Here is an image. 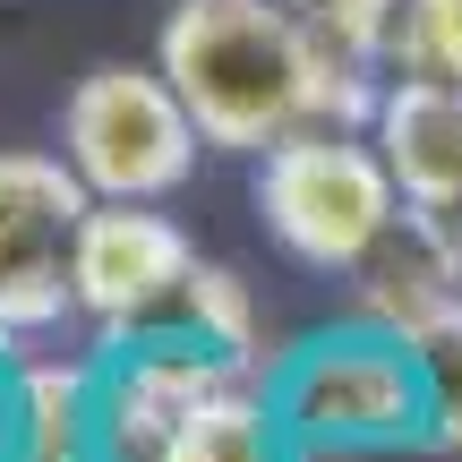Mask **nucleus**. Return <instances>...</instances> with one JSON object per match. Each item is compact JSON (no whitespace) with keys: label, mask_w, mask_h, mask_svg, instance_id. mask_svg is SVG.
I'll return each instance as SVG.
<instances>
[{"label":"nucleus","mask_w":462,"mask_h":462,"mask_svg":"<svg viewBox=\"0 0 462 462\" xmlns=\"http://www.w3.org/2000/svg\"><path fill=\"white\" fill-rule=\"evenodd\" d=\"M17 454V385H9V368H0V462Z\"/></svg>","instance_id":"dca6fc26"},{"label":"nucleus","mask_w":462,"mask_h":462,"mask_svg":"<svg viewBox=\"0 0 462 462\" xmlns=\"http://www.w3.org/2000/svg\"><path fill=\"white\" fill-rule=\"evenodd\" d=\"M257 215L317 274H351L368 248L394 231L402 180L377 146H360L351 129H300L282 146H265L257 163Z\"/></svg>","instance_id":"f03ea898"},{"label":"nucleus","mask_w":462,"mask_h":462,"mask_svg":"<svg viewBox=\"0 0 462 462\" xmlns=\"http://www.w3.org/2000/svg\"><path fill=\"white\" fill-rule=\"evenodd\" d=\"M291 429L334 437V446H385L411 437V420H429V385L402 334H351V343H317L282 385Z\"/></svg>","instance_id":"39448f33"},{"label":"nucleus","mask_w":462,"mask_h":462,"mask_svg":"<svg viewBox=\"0 0 462 462\" xmlns=\"http://www.w3.org/2000/svg\"><path fill=\"white\" fill-rule=\"evenodd\" d=\"M198 120H189L180 86L163 78V60H103L69 86L60 103V154L78 163V180L95 198H171L198 171Z\"/></svg>","instance_id":"7ed1b4c3"},{"label":"nucleus","mask_w":462,"mask_h":462,"mask_svg":"<svg viewBox=\"0 0 462 462\" xmlns=\"http://www.w3.org/2000/svg\"><path fill=\"white\" fill-rule=\"evenodd\" d=\"M86 377L78 368H26L17 377V462H78L86 454Z\"/></svg>","instance_id":"9b49d317"},{"label":"nucleus","mask_w":462,"mask_h":462,"mask_svg":"<svg viewBox=\"0 0 462 462\" xmlns=\"http://www.w3.org/2000/svg\"><path fill=\"white\" fill-rule=\"evenodd\" d=\"M377 154L394 163L402 206L462 215V86H446V78H394L377 95Z\"/></svg>","instance_id":"6e6552de"},{"label":"nucleus","mask_w":462,"mask_h":462,"mask_svg":"<svg viewBox=\"0 0 462 462\" xmlns=\"http://www.w3.org/2000/svg\"><path fill=\"white\" fill-rule=\"evenodd\" d=\"M86 180L69 154H0V334H43L78 309Z\"/></svg>","instance_id":"20e7f679"},{"label":"nucleus","mask_w":462,"mask_h":462,"mask_svg":"<svg viewBox=\"0 0 462 462\" xmlns=\"http://www.w3.org/2000/svg\"><path fill=\"white\" fill-rule=\"evenodd\" d=\"M240 377V360L215 343H198V351H137L129 368H120V385H112V402H103V437H112V462H146L154 446L171 437V420H189L215 385Z\"/></svg>","instance_id":"1a4fd4ad"},{"label":"nucleus","mask_w":462,"mask_h":462,"mask_svg":"<svg viewBox=\"0 0 462 462\" xmlns=\"http://www.w3.org/2000/svg\"><path fill=\"white\" fill-rule=\"evenodd\" d=\"M351 300H360V317L385 326V334H411L429 309L462 300V215L402 206L394 231L351 265Z\"/></svg>","instance_id":"0eeeda50"},{"label":"nucleus","mask_w":462,"mask_h":462,"mask_svg":"<svg viewBox=\"0 0 462 462\" xmlns=\"http://www.w3.org/2000/svg\"><path fill=\"white\" fill-rule=\"evenodd\" d=\"M402 343H411L420 385H429V446L437 454H462V300L429 309Z\"/></svg>","instance_id":"f8f14e48"},{"label":"nucleus","mask_w":462,"mask_h":462,"mask_svg":"<svg viewBox=\"0 0 462 462\" xmlns=\"http://www.w3.org/2000/svg\"><path fill=\"white\" fill-rule=\"evenodd\" d=\"M146 462H274V429H265V411L248 402V385L231 377L189 420H171V437Z\"/></svg>","instance_id":"9d476101"},{"label":"nucleus","mask_w":462,"mask_h":462,"mask_svg":"<svg viewBox=\"0 0 462 462\" xmlns=\"http://www.w3.org/2000/svg\"><path fill=\"white\" fill-rule=\"evenodd\" d=\"M385 60H394L402 78H446V86H462V0H402Z\"/></svg>","instance_id":"4468645a"},{"label":"nucleus","mask_w":462,"mask_h":462,"mask_svg":"<svg viewBox=\"0 0 462 462\" xmlns=\"http://www.w3.org/2000/svg\"><path fill=\"white\" fill-rule=\"evenodd\" d=\"M163 78L215 154H265L300 129L377 120L368 69L326 51L282 0H180L163 26Z\"/></svg>","instance_id":"f257e3e1"},{"label":"nucleus","mask_w":462,"mask_h":462,"mask_svg":"<svg viewBox=\"0 0 462 462\" xmlns=\"http://www.w3.org/2000/svg\"><path fill=\"white\" fill-rule=\"evenodd\" d=\"M282 9H291L326 51H343V60L368 69V60H385V43H394V9L402 0H282Z\"/></svg>","instance_id":"2eb2a0df"},{"label":"nucleus","mask_w":462,"mask_h":462,"mask_svg":"<svg viewBox=\"0 0 462 462\" xmlns=\"http://www.w3.org/2000/svg\"><path fill=\"white\" fill-rule=\"evenodd\" d=\"M198 248L180 240L163 215H146V198H112V206H86L78 223V309L95 326H146V317H171Z\"/></svg>","instance_id":"423d86ee"},{"label":"nucleus","mask_w":462,"mask_h":462,"mask_svg":"<svg viewBox=\"0 0 462 462\" xmlns=\"http://www.w3.org/2000/svg\"><path fill=\"white\" fill-rule=\"evenodd\" d=\"M171 317H180L198 343H215V351H231V360H257V317H248V282L231 274V265H215V257H198L189 265V282H180V300H171Z\"/></svg>","instance_id":"ddd939ff"}]
</instances>
